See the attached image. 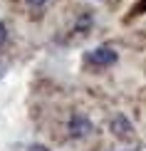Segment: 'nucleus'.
Returning a JSON list of instances; mask_svg holds the SVG:
<instances>
[{
	"mask_svg": "<svg viewBox=\"0 0 146 151\" xmlns=\"http://www.w3.org/2000/svg\"><path fill=\"white\" fill-rule=\"evenodd\" d=\"M146 12V0H139V3L131 8V15H144Z\"/></svg>",
	"mask_w": 146,
	"mask_h": 151,
	"instance_id": "nucleus-4",
	"label": "nucleus"
},
{
	"mask_svg": "<svg viewBox=\"0 0 146 151\" xmlns=\"http://www.w3.org/2000/svg\"><path fill=\"white\" fill-rule=\"evenodd\" d=\"M25 3H27L30 8H42V5H45L47 0H25Z\"/></svg>",
	"mask_w": 146,
	"mask_h": 151,
	"instance_id": "nucleus-6",
	"label": "nucleus"
},
{
	"mask_svg": "<svg viewBox=\"0 0 146 151\" xmlns=\"http://www.w3.org/2000/svg\"><path fill=\"white\" fill-rule=\"evenodd\" d=\"M126 151H139V149H126Z\"/></svg>",
	"mask_w": 146,
	"mask_h": 151,
	"instance_id": "nucleus-9",
	"label": "nucleus"
},
{
	"mask_svg": "<svg viewBox=\"0 0 146 151\" xmlns=\"http://www.w3.org/2000/svg\"><path fill=\"white\" fill-rule=\"evenodd\" d=\"M5 42H8V27H5V25L0 22V47H3Z\"/></svg>",
	"mask_w": 146,
	"mask_h": 151,
	"instance_id": "nucleus-5",
	"label": "nucleus"
},
{
	"mask_svg": "<svg viewBox=\"0 0 146 151\" xmlns=\"http://www.w3.org/2000/svg\"><path fill=\"white\" fill-rule=\"evenodd\" d=\"M67 131H69V136H74V139H84V136H89L94 131V124H92V119L87 114L74 111V114L69 116V122H67Z\"/></svg>",
	"mask_w": 146,
	"mask_h": 151,
	"instance_id": "nucleus-2",
	"label": "nucleus"
},
{
	"mask_svg": "<svg viewBox=\"0 0 146 151\" xmlns=\"http://www.w3.org/2000/svg\"><path fill=\"white\" fill-rule=\"evenodd\" d=\"M30 151H50L45 144H32V146H30Z\"/></svg>",
	"mask_w": 146,
	"mask_h": 151,
	"instance_id": "nucleus-7",
	"label": "nucleus"
},
{
	"mask_svg": "<svg viewBox=\"0 0 146 151\" xmlns=\"http://www.w3.org/2000/svg\"><path fill=\"white\" fill-rule=\"evenodd\" d=\"M3 77H5V67L0 65V79H3Z\"/></svg>",
	"mask_w": 146,
	"mask_h": 151,
	"instance_id": "nucleus-8",
	"label": "nucleus"
},
{
	"mask_svg": "<svg viewBox=\"0 0 146 151\" xmlns=\"http://www.w3.org/2000/svg\"><path fill=\"white\" fill-rule=\"evenodd\" d=\"M84 60H87V65H92V67H111V65H117L119 55H117V50L101 45V47L89 50V52L84 55Z\"/></svg>",
	"mask_w": 146,
	"mask_h": 151,
	"instance_id": "nucleus-1",
	"label": "nucleus"
},
{
	"mask_svg": "<svg viewBox=\"0 0 146 151\" xmlns=\"http://www.w3.org/2000/svg\"><path fill=\"white\" fill-rule=\"evenodd\" d=\"M109 131L117 139H122V141H131L134 139V124L129 122V116L126 114H117L109 122Z\"/></svg>",
	"mask_w": 146,
	"mask_h": 151,
	"instance_id": "nucleus-3",
	"label": "nucleus"
}]
</instances>
